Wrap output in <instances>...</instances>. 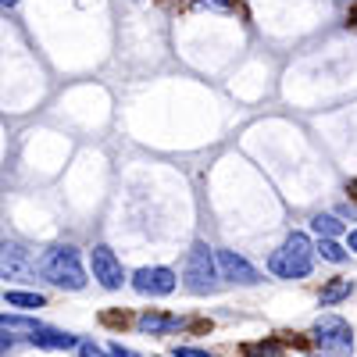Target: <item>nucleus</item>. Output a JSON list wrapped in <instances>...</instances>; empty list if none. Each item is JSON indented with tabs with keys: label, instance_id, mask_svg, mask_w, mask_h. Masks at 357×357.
Segmentation results:
<instances>
[{
	"label": "nucleus",
	"instance_id": "1",
	"mask_svg": "<svg viewBox=\"0 0 357 357\" xmlns=\"http://www.w3.org/2000/svg\"><path fill=\"white\" fill-rule=\"evenodd\" d=\"M40 275L61 289H82L86 286V268H82V257L75 247H50L43 257H40Z\"/></svg>",
	"mask_w": 357,
	"mask_h": 357
},
{
	"label": "nucleus",
	"instance_id": "2",
	"mask_svg": "<svg viewBox=\"0 0 357 357\" xmlns=\"http://www.w3.org/2000/svg\"><path fill=\"white\" fill-rule=\"evenodd\" d=\"M268 268H272V275H279V279H304V275H311V268H314L311 240L304 232H289L286 243L272 254Z\"/></svg>",
	"mask_w": 357,
	"mask_h": 357
},
{
	"label": "nucleus",
	"instance_id": "3",
	"mask_svg": "<svg viewBox=\"0 0 357 357\" xmlns=\"http://www.w3.org/2000/svg\"><path fill=\"white\" fill-rule=\"evenodd\" d=\"M218 282V264H215V250L204 240H197L186 254V289L190 293H211Z\"/></svg>",
	"mask_w": 357,
	"mask_h": 357
},
{
	"label": "nucleus",
	"instance_id": "4",
	"mask_svg": "<svg viewBox=\"0 0 357 357\" xmlns=\"http://www.w3.org/2000/svg\"><path fill=\"white\" fill-rule=\"evenodd\" d=\"M314 343L321 354H354V329L343 318L325 314L314 321Z\"/></svg>",
	"mask_w": 357,
	"mask_h": 357
},
{
	"label": "nucleus",
	"instance_id": "5",
	"mask_svg": "<svg viewBox=\"0 0 357 357\" xmlns=\"http://www.w3.org/2000/svg\"><path fill=\"white\" fill-rule=\"evenodd\" d=\"M0 275H4L8 282H33L36 279L33 254H29L22 243L4 240V243H0Z\"/></svg>",
	"mask_w": 357,
	"mask_h": 357
},
{
	"label": "nucleus",
	"instance_id": "6",
	"mask_svg": "<svg viewBox=\"0 0 357 357\" xmlns=\"http://www.w3.org/2000/svg\"><path fill=\"white\" fill-rule=\"evenodd\" d=\"M89 268H93V279H97L104 289H122L126 272H122V261L114 257V250H111V247L97 243L93 250H89Z\"/></svg>",
	"mask_w": 357,
	"mask_h": 357
},
{
	"label": "nucleus",
	"instance_id": "7",
	"mask_svg": "<svg viewBox=\"0 0 357 357\" xmlns=\"http://www.w3.org/2000/svg\"><path fill=\"white\" fill-rule=\"evenodd\" d=\"M175 286H178L175 272L172 268H161V264L139 268V272L132 275V289L143 293V296H168V293H175Z\"/></svg>",
	"mask_w": 357,
	"mask_h": 357
},
{
	"label": "nucleus",
	"instance_id": "8",
	"mask_svg": "<svg viewBox=\"0 0 357 357\" xmlns=\"http://www.w3.org/2000/svg\"><path fill=\"white\" fill-rule=\"evenodd\" d=\"M215 264H218V275L229 279V282H240V286L261 282V272H257L247 257L236 254V250H218V254H215Z\"/></svg>",
	"mask_w": 357,
	"mask_h": 357
},
{
	"label": "nucleus",
	"instance_id": "9",
	"mask_svg": "<svg viewBox=\"0 0 357 357\" xmlns=\"http://www.w3.org/2000/svg\"><path fill=\"white\" fill-rule=\"evenodd\" d=\"M136 329L146 333V336H168V333H178V329H183V318L161 314V311H146V314L136 318Z\"/></svg>",
	"mask_w": 357,
	"mask_h": 357
},
{
	"label": "nucleus",
	"instance_id": "10",
	"mask_svg": "<svg viewBox=\"0 0 357 357\" xmlns=\"http://www.w3.org/2000/svg\"><path fill=\"white\" fill-rule=\"evenodd\" d=\"M29 343L33 347H43V350H72V347H79V340L72 336V333H61V329H40L36 333H29Z\"/></svg>",
	"mask_w": 357,
	"mask_h": 357
},
{
	"label": "nucleus",
	"instance_id": "11",
	"mask_svg": "<svg viewBox=\"0 0 357 357\" xmlns=\"http://www.w3.org/2000/svg\"><path fill=\"white\" fill-rule=\"evenodd\" d=\"M350 289H354V282H350V279H329V282L321 286L318 304H321V307H333V304L347 301V296H350Z\"/></svg>",
	"mask_w": 357,
	"mask_h": 357
},
{
	"label": "nucleus",
	"instance_id": "12",
	"mask_svg": "<svg viewBox=\"0 0 357 357\" xmlns=\"http://www.w3.org/2000/svg\"><path fill=\"white\" fill-rule=\"evenodd\" d=\"M4 301H8V307L40 311V307L47 304V296H43V293H29V289H8V293H4Z\"/></svg>",
	"mask_w": 357,
	"mask_h": 357
},
{
	"label": "nucleus",
	"instance_id": "13",
	"mask_svg": "<svg viewBox=\"0 0 357 357\" xmlns=\"http://www.w3.org/2000/svg\"><path fill=\"white\" fill-rule=\"evenodd\" d=\"M311 229L318 232V240H336V236L343 232V222L336 215H314L311 218Z\"/></svg>",
	"mask_w": 357,
	"mask_h": 357
},
{
	"label": "nucleus",
	"instance_id": "14",
	"mask_svg": "<svg viewBox=\"0 0 357 357\" xmlns=\"http://www.w3.org/2000/svg\"><path fill=\"white\" fill-rule=\"evenodd\" d=\"M325 261H333V264H343L347 261V247H340L336 240H318V247H314Z\"/></svg>",
	"mask_w": 357,
	"mask_h": 357
},
{
	"label": "nucleus",
	"instance_id": "15",
	"mask_svg": "<svg viewBox=\"0 0 357 357\" xmlns=\"http://www.w3.org/2000/svg\"><path fill=\"white\" fill-rule=\"evenodd\" d=\"M0 329H25V333H36L40 325L25 314H0Z\"/></svg>",
	"mask_w": 357,
	"mask_h": 357
},
{
	"label": "nucleus",
	"instance_id": "16",
	"mask_svg": "<svg viewBox=\"0 0 357 357\" xmlns=\"http://www.w3.org/2000/svg\"><path fill=\"white\" fill-rule=\"evenodd\" d=\"M243 350H247V357H282L279 343H247Z\"/></svg>",
	"mask_w": 357,
	"mask_h": 357
},
{
	"label": "nucleus",
	"instance_id": "17",
	"mask_svg": "<svg viewBox=\"0 0 357 357\" xmlns=\"http://www.w3.org/2000/svg\"><path fill=\"white\" fill-rule=\"evenodd\" d=\"M172 357H218V354H207V350H197V347H175Z\"/></svg>",
	"mask_w": 357,
	"mask_h": 357
},
{
	"label": "nucleus",
	"instance_id": "18",
	"mask_svg": "<svg viewBox=\"0 0 357 357\" xmlns=\"http://www.w3.org/2000/svg\"><path fill=\"white\" fill-rule=\"evenodd\" d=\"M104 354H107V357H136V354H132V350H126L122 343H107V350H104Z\"/></svg>",
	"mask_w": 357,
	"mask_h": 357
},
{
	"label": "nucleus",
	"instance_id": "19",
	"mask_svg": "<svg viewBox=\"0 0 357 357\" xmlns=\"http://www.w3.org/2000/svg\"><path fill=\"white\" fill-rule=\"evenodd\" d=\"M79 357H107L104 350H97L93 343H79Z\"/></svg>",
	"mask_w": 357,
	"mask_h": 357
},
{
	"label": "nucleus",
	"instance_id": "20",
	"mask_svg": "<svg viewBox=\"0 0 357 357\" xmlns=\"http://www.w3.org/2000/svg\"><path fill=\"white\" fill-rule=\"evenodd\" d=\"M197 8H218V11H229L225 0H197Z\"/></svg>",
	"mask_w": 357,
	"mask_h": 357
},
{
	"label": "nucleus",
	"instance_id": "21",
	"mask_svg": "<svg viewBox=\"0 0 357 357\" xmlns=\"http://www.w3.org/2000/svg\"><path fill=\"white\" fill-rule=\"evenodd\" d=\"M11 343H15V340H11L8 333H0V354H4V350H11Z\"/></svg>",
	"mask_w": 357,
	"mask_h": 357
},
{
	"label": "nucleus",
	"instance_id": "22",
	"mask_svg": "<svg viewBox=\"0 0 357 357\" xmlns=\"http://www.w3.org/2000/svg\"><path fill=\"white\" fill-rule=\"evenodd\" d=\"M347 250H354V254H357V229L350 232V240H347Z\"/></svg>",
	"mask_w": 357,
	"mask_h": 357
},
{
	"label": "nucleus",
	"instance_id": "23",
	"mask_svg": "<svg viewBox=\"0 0 357 357\" xmlns=\"http://www.w3.org/2000/svg\"><path fill=\"white\" fill-rule=\"evenodd\" d=\"M0 4H4V8H15V4H18V0H0Z\"/></svg>",
	"mask_w": 357,
	"mask_h": 357
},
{
	"label": "nucleus",
	"instance_id": "24",
	"mask_svg": "<svg viewBox=\"0 0 357 357\" xmlns=\"http://www.w3.org/2000/svg\"><path fill=\"white\" fill-rule=\"evenodd\" d=\"M314 357H329V354H314Z\"/></svg>",
	"mask_w": 357,
	"mask_h": 357
},
{
	"label": "nucleus",
	"instance_id": "25",
	"mask_svg": "<svg viewBox=\"0 0 357 357\" xmlns=\"http://www.w3.org/2000/svg\"><path fill=\"white\" fill-rule=\"evenodd\" d=\"M354 25H357V15H354Z\"/></svg>",
	"mask_w": 357,
	"mask_h": 357
},
{
	"label": "nucleus",
	"instance_id": "26",
	"mask_svg": "<svg viewBox=\"0 0 357 357\" xmlns=\"http://www.w3.org/2000/svg\"><path fill=\"white\" fill-rule=\"evenodd\" d=\"M354 190H357V186H354Z\"/></svg>",
	"mask_w": 357,
	"mask_h": 357
}]
</instances>
